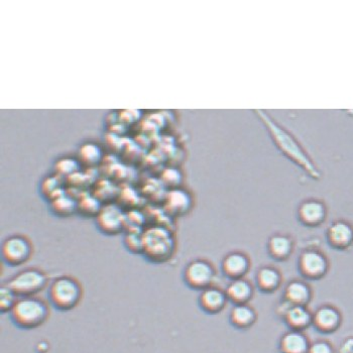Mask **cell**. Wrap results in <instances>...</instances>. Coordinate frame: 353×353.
I'll list each match as a JSON object with an SVG mask.
<instances>
[{
    "instance_id": "obj_3",
    "label": "cell",
    "mask_w": 353,
    "mask_h": 353,
    "mask_svg": "<svg viewBox=\"0 0 353 353\" xmlns=\"http://www.w3.org/2000/svg\"><path fill=\"white\" fill-rule=\"evenodd\" d=\"M83 294L80 282L69 275L55 277L47 289L49 304L60 312L74 310L80 304Z\"/></svg>"
},
{
    "instance_id": "obj_12",
    "label": "cell",
    "mask_w": 353,
    "mask_h": 353,
    "mask_svg": "<svg viewBox=\"0 0 353 353\" xmlns=\"http://www.w3.org/2000/svg\"><path fill=\"white\" fill-rule=\"evenodd\" d=\"M326 207L321 201L315 199H309L303 201L299 205L298 220L301 225L307 227H317L321 225L326 218Z\"/></svg>"
},
{
    "instance_id": "obj_7",
    "label": "cell",
    "mask_w": 353,
    "mask_h": 353,
    "mask_svg": "<svg viewBox=\"0 0 353 353\" xmlns=\"http://www.w3.org/2000/svg\"><path fill=\"white\" fill-rule=\"evenodd\" d=\"M216 279V270L212 262L204 258L191 260L183 271V280L187 287L195 291L207 289Z\"/></svg>"
},
{
    "instance_id": "obj_4",
    "label": "cell",
    "mask_w": 353,
    "mask_h": 353,
    "mask_svg": "<svg viewBox=\"0 0 353 353\" xmlns=\"http://www.w3.org/2000/svg\"><path fill=\"white\" fill-rule=\"evenodd\" d=\"M176 253V240L169 229L161 226L143 232V258L150 264H165Z\"/></svg>"
},
{
    "instance_id": "obj_25",
    "label": "cell",
    "mask_w": 353,
    "mask_h": 353,
    "mask_svg": "<svg viewBox=\"0 0 353 353\" xmlns=\"http://www.w3.org/2000/svg\"><path fill=\"white\" fill-rule=\"evenodd\" d=\"M124 244L128 253L141 255L143 253V234L128 232L124 236Z\"/></svg>"
},
{
    "instance_id": "obj_14",
    "label": "cell",
    "mask_w": 353,
    "mask_h": 353,
    "mask_svg": "<svg viewBox=\"0 0 353 353\" xmlns=\"http://www.w3.org/2000/svg\"><path fill=\"white\" fill-rule=\"evenodd\" d=\"M327 240L335 249L343 251L353 243L352 226L344 221H337L329 227L327 231Z\"/></svg>"
},
{
    "instance_id": "obj_22",
    "label": "cell",
    "mask_w": 353,
    "mask_h": 353,
    "mask_svg": "<svg viewBox=\"0 0 353 353\" xmlns=\"http://www.w3.org/2000/svg\"><path fill=\"white\" fill-rule=\"evenodd\" d=\"M190 197H189L188 194L183 192V191H172L168 195V208L176 214L187 212L190 207Z\"/></svg>"
},
{
    "instance_id": "obj_20",
    "label": "cell",
    "mask_w": 353,
    "mask_h": 353,
    "mask_svg": "<svg viewBox=\"0 0 353 353\" xmlns=\"http://www.w3.org/2000/svg\"><path fill=\"white\" fill-rule=\"evenodd\" d=\"M255 282L258 289L262 293L271 294L275 292L281 287L283 277L281 273L275 268L271 266H262L258 271Z\"/></svg>"
},
{
    "instance_id": "obj_27",
    "label": "cell",
    "mask_w": 353,
    "mask_h": 353,
    "mask_svg": "<svg viewBox=\"0 0 353 353\" xmlns=\"http://www.w3.org/2000/svg\"><path fill=\"white\" fill-rule=\"evenodd\" d=\"M308 353H334V350L329 342L319 340L311 343Z\"/></svg>"
},
{
    "instance_id": "obj_8",
    "label": "cell",
    "mask_w": 353,
    "mask_h": 353,
    "mask_svg": "<svg viewBox=\"0 0 353 353\" xmlns=\"http://www.w3.org/2000/svg\"><path fill=\"white\" fill-rule=\"evenodd\" d=\"M298 269L306 279L320 280L328 272V260L319 251L307 249L299 258Z\"/></svg>"
},
{
    "instance_id": "obj_24",
    "label": "cell",
    "mask_w": 353,
    "mask_h": 353,
    "mask_svg": "<svg viewBox=\"0 0 353 353\" xmlns=\"http://www.w3.org/2000/svg\"><path fill=\"white\" fill-rule=\"evenodd\" d=\"M54 211L62 216H68L73 214L78 208V203H76L72 198L66 197L65 195L60 196L53 200Z\"/></svg>"
},
{
    "instance_id": "obj_6",
    "label": "cell",
    "mask_w": 353,
    "mask_h": 353,
    "mask_svg": "<svg viewBox=\"0 0 353 353\" xmlns=\"http://www.w3.org/2000/svg\"><path fill=\"white\" fill-rule=\"evenodd\" d=\"M34 251L31 240L21 234H14L2 241L0 255L5 266L16 268L27 264L32 258Z\"/></svg>"
},
{
    "instance_id": "obj_2",
    "label": "cell",
    "mask_w": 353,
    "mask_h": 353,
    "mask_svg": "<svg viewBox=\"0 0 353 353\" xmlns=\"http://www.w3.org/2000/svg\"><path fill=\"white\" fill-rule=\"evenodd\" d=\"M8 315L16 328L32 330L42 326L49 319V307L40 297H21Z\"/></svg>"
},
{
    "instance_id": "obj_13",
    "label": "cell",
    "mask_w": 353,
    "mask_h": 353,
    "mask_svg": "<svg viewBox=\"0 0 353 353\" xmlns=\"http://www.w3.org/2000/svg\"><path fill=\"white\" fill-rule=\"evenodd\" d=\"M227 302L225 291L214 286L201 291L198 297V305L200 309L208 315H216L223 312Z\"/></svg>"
},
{
    "instance_id": "obj_16",
    "label": "cell",
    "mask_w": 353,
    "mask_h": 353,
    "mask_svg": "<svg viewBox=\"0 0 353 353\" xmlns=\"http://www.w3.org/2000/svg\"><path fill=\"white\" fill-rule=\"evenodd\" d=\"M228 301L234 305L249 304L253 297V288L244 279L232 280L225 289Z\"/></svg>"
},
{
    "instance_id": "obj_5",
    "label": "cell",
    "mask_w": 353,
    "mask_h": 353,
    "mask_svg": "<svg viewBox=\"0 0 353 353\" xmlns=\"http://www.w3.org/2000/svg\"><path fill=\"white\" fill-rule=\"evenodd\" d=\"M5 284L21 298L38 296L48 289L49 279L48 273L42 269L25 268L10 277Z\"/></svg>"
},
{
    "instance_id": "obj_15",
    "label": "cell",
    "mask_w": 353,
    "mask_h": 353,
    "mask_svg": "<svg viewBox=\"0 0 353 353\" xmlns=\"http://www.w3.org/2000/svg\"><path fill=\"white\" fill-rule=\"evenodd\" d=\"M284 321L290 330L304 331L309 328L313 321V314L306 306H291L283 315Z\"/></svg>"
},
{
    "instance_id": "obj_23",
    "label": "cell",
    "mask_w": 353,
    "mask_h": 353,
    "mask_svg": "<svg viewBox=\"0 0 353 353\" xmlns=\"http://www.w3.org/2000/svg\"><path fill=\"white\" fill-rule=\"evenodd\" d=\"M19 297L6 284L0 287V312L1 314H10L16 305Z\"/></svg>"
},
{
    "instance_id": "obj_17",
    "label": "cell",
    "mask_w": 353,
    "mask_h": 353,
    "mask_svg": "<svg viewBox=\"0 0 353 353\" xmlns=\"http://www.w3.org/2000/svg\"><path fill=\"white\" fill-rule=\"evenodd\" d=\"M311 343L302 331L289 330L280 339L281 353H308Z\"/></svg>"
},
{
    "instance_id": "obj_10",
    "label": "cell",
    "mask_w": 353,
    "mask_h": 353,
    "mask_svg": "<svg viewBox=\"0 0 353 353\" xmlns=\"http://www.w3.org/2000/svg\"><path fill=\"white\" fill-rule=\"evenodd\" d=\"M97 227L105 236H117L124 226V215L114 205L102 208L96 217Z\"/></svg>"
},
{
    "instance_id": "obj_1",
    "label": "cell",
    "mask_w": 353,
    "mask_h": 353,
    "mask_svg": "<svg viewBox=\"0 0 353 353\" xmlns=\"http://www.w3.org/2000/svg\"><path fill=\"white\" fill-rule=\"evenodd\" d=\"M255 113L258 114L262 124L268 129L275 146L290 161H294L297 166H300L312 176L317 178L318 173L316 171V168L314 167L300 141L289 130H287L281 124L273 120V118L271 117L268 113H264L262 111H255Z\"/></svg>"
},
{
    "instance_id": "obj_18",
    "label": "cell",
    "mask_w": 353,
    "mask_h": 353,
    "mask_svg": "<svg viewBox=\"0 0 353 353\" xmlns=\"http://www.w3.org/2000/svg\"><path fill=\"white\" fill-rule=\"evenodd\" d=\"M284 297L291 306H307L311 301L312 290L305 282L295 280L286 286Z\"/></svg>"
},
{
    "instance_id": "obj_9",
    "label": "cell",
    "mask_w": 353,
    "mask_h": 353,
    "mask_svg": "<svg viewBox=\"0 0 353 353\" xmlns=\"http://www.w3.org/2000/svg\"><path fill=\"white\" fill-rule=\"evenodd\" d=\"M251 270V260L241 251L228 253L221 262V272L230 281L244 279Z\"/></svg>"
},
{
    "instance_id": "obj_21",
    "label": "cell",
    "mask_w": 353,
    "mask_h": 353,
    "mask_svg": "<svg viewBox=\"0 0 353 353\" xmlns=\"http://www.w3.org/2000/svg\"><path fill=\"white\" fill-rule=\"evenodd\" d=\"M294 243L291 238L285 234H275L269 240L268 253L273 260L283 262L292 255Z\"/></svg>"
},
{
    "instance_id": "obj_11",
    "label": "cell",
    "mask_w": 353,
    "mask_h": 353,
    "mask_svg": "<svg viewBox=\"0 0 353 353\" xmlns=\"http://www.w3.org/2000/svg\"><path fill=\"white\" fill-rule=\"evenodd\" d=\"M341 322V314L337 308L332 306H322L313 314L312 325L318 332L331 334L338 330Z\"/></svg>"
},
{
    "instance_id": "obj_26",
    "label": "cell",
    "mask_w": 353,
    "mask_h": 353,
    "mask_svg": "<svg viewBox=\"0 0 353 353\" xmlns=\"http://www.w3.org/2000/svg\"><path fill=\"white\" fill-rule=\"evenodd\" d=\"M81 156L88 165H94L100 160V150L94 146H86L82 148Z\"/></svg>"
},
{
    "instance_id": "obj_19",
    "label": "cell",
    "mask_w": 353,
    "mask_h": 353,
    "mask_svg": "<svg viewBox=\"0 0 353 353\" xmlns=\"http://www.w3.org/2000/svg\"><path fill=\"white\" fill-rule=\"evenodd\" d=\"M257 320V312L249 304L234 305L230 310L229 322L234 328L247 330L253 327Z\"/></svg>"
}]
</instances>
